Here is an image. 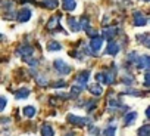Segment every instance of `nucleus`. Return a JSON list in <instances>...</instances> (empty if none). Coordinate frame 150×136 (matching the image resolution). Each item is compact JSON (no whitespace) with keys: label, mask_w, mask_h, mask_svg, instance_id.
Returning a JSON list of instances; mask_svg holds the SVG:
<instances>
[{"label":"nucleus","mask_w":150,"mask_h":136,"mask_svg":"<svg viewBox=\"0 0 150 136\" xmlns=\"http://www.w3.org/2000/svg\"><path fill=\"white\" fill-rule=\"evenodd\" d=\"M68 121L74 126H86L88 123L87 118H83V117H78V115H75V114H69L68 115Z\"/></svg>","instance_id":"f257e3e1"},{"label":"nucleus","mask_w":150,"mask_h":136,"mask_svg":"<svg viewBox=\"0 0 150 136\" xmlns=\"http://www.w3.org/2000/svg\"><path fill=\"white\" fill-rule=\"evenodd\" d=\"M54 67H56V70L60 73V74H69L71 73V67L68 64H65L62 59H56L54 61Z\"/></svg>","instance_id":"f03ea898"},{"label":"nucleus","mask_w":150,"mask_h":136,"mask_svg":"<svg viewBox=\"0 0 150 136\" xmlns=\"http://www.w3.org/2000/svg\"><path fill=\"white\" fill-rule=\"evenodd\" d=\"M102 44H103V39L102 37H93L91 39V43H90V47H91V50L96 53V52H99L100 50V47H102Z\"/></svg>","instance_id":"7ed1b4c3"},{"label":"nucleus","mask_w":150,"mask_h":136,"mask_svg":"<svg viewBox=\"0 0 150 136\" xmlns=\"http://www.w3.org/2000/svg\"><path fill=\"white\" fill-rule=\"evenodd\" d=\"M30 18H31V11H30L28 8H24V9L19 11V14H18V21H21V22H27Z\"/></svg>","instance_id":"20e7f679"},{"label":"nucleus","mask_w":150,"mask_h":136,"mask_svg":"<svg viewBox=\"0 0 150 136\" xmlns=\"http://www.w3.org/2000/svg\"><path fill=\"white\" fill-rule=\"evenodd\" d=\"M134 24H135L137 27H143V25L147 24V19H146V16H144L141 12H135V14H134Z\"/></svg>","instance_id":"39448f33"},{"label":"nucleus","mask_w":150,"mask_h":136,"mask_svg":"<svg viewBox=\"0 0 150 136\" xmlns=\"http://www.w3.org/2000/svg\"><path fill=\"white\" fill-rule=\"evenodd\" d=\"M106 52H108V55H116L119 52V44L115 42H110L106 47Z\"/></svg>","instance_id":"423d86ee"},{"label":"nucleus","mask_w":150,"mask_h":136,"mask_svg":"<svg viewBox=\"0 0 150 136\" xmlns=\"http://www.w3.org/2000/svg\"><path fill=\"white\" fill-rule=\"evenodd\" d=\"M46 28H47L49 31H52V30H54V28H59V16H53V18H50V21L47 22Z\"/></svg>","instance_id":"0eeeda50"},{"label":"nucleus","mask_w":150,"mask_h":136,"mask_svg":"<svg viewBox=\"0 0 150 136\" xmlns=\"http://www.w3.org/2000/svg\"><path fill=\"white\" fill-rule=\"evenodd\" d=\"M88 77H90V71L81 73V74L78 76V84H80L81 87H84V86L87 84V82H88Z\"/></svg>","instance_id":"6e6552de"},{"label":"nucleus","mask_w":150,"mask_h":136,"mask_svg":"<svg viewBox=\"0 0 150 136\" xmlns=\"http://www.w3.org/2000/svg\"><path fill=\"white\" fill-rule=\"evenodd\" d=\"M113 82H115V70L106 71L105 73V83L106 84H112Z\"/></svg>","instance_id":"1a4fd4ad"},{"label":"nucleus","mask_w":150,"mask_h":136,"mask_svg":"<svg viewBox=\"0 0 150 136\" xmlns=\"http://www.w3.org/2000/svg\"><path fill=\"white\" fill-rule=\"evenodd\" d=\"M75 8H77L75 0H63V9L65 11H74Z\"/></svg>","instance_id":"9d476101"},{"label":"nucleus","mask_w":150,"mask_h":136,"mask_svg":"<svg viewBox=\"0 0 150 136\" xmlns=\"http://www.w3.org/2000/svg\"><path fill=\"white\" fill-rule=\"evenodd\" d=\"M22 112H24V115H25V117L31 118V117H34V115H35L37 110H35L34 107H25V108L22 110Z\"/></svg>","instance_id":"9b49d317"},{"label":"nucleus","mask_w":150,"mask_h":136,"mask_svg":"<svg viewBox=\"0 0 150 136\" xmlns=\"http://www.w3.org/2000/svg\"><path fill=\"white\" fill-rule=\"evenodd\" d=\"M88 90H90L93 95H96V96H100V95H102V92H103V90H102V87H100L97 83H96V84H91V86L88 87Z\"/></svg>","instance_id":"f8f14e48"},{"label":"nucleus","mask_w":150,"mask_h":136,"mask_svg":"<svg viewBox=\"0 0 150 136\" xmlns=\"http://www.w3.org/2000/svg\"><path fill=\"white\" fill-rule=\"evenodd\" d=\"M135 118H137V114H135V112H128V114L125 115V120H124L125 126H129L131 123H134Z\"/></svg>","instance_id":"ddd939ff"},{"label":"nucleus","mask_w":150,"mask_h":136,"mask_svg":"<svg viewBox=\"0 0 150 136\" xmlns=\"http://www.w3.org/2000/svg\"><path fill=\"white\" fill-rule=\"evenodd\" d=\"M53 135H54V132H53L52 126H49V124L43 126V129H41V136H53Z\"/></svg>","instance_id":"4468645a"},{"label":"nucleus","mask_w":150,"mask_h":136,"mask_svg":"<svg viewBox=\"0 0 150 136\" xmlns=\"http://www.w3.org/2000/svg\"><path fill=\"white\" fill-rule=\"evenodd\" d=\"M138 136H150V124L141 126L138 129Z\"/></svg>","instance_id":"2eb2a0df"},{"label":"nucleus","mask_w":150,"mask_h":136,"mask_svg":"<svg viewBox=\"0 0 150 136\" xmlns=\"http://www.w3.org/2000/svg\"><path fill=\"white\" fill-rule=\"evenodd\" d=\"M116 28H113V27H110V28H106L105 31H103V34H105V37L106 39H112L113 36H116Z\"/></svg>","instance_id":"dca6fc26"},{"label":"nucleus","mask_w":150,"mask_h":136,"mask_svg":"<svg viewBox=\"0 0 150 136\" xmlns=\"http://www.w3.org/2000/svg\"><path fill=\"white\" fill-rule=\"evenodd\" d=\"M68 24H69V27H71L72 31H78L80 30V25H78V22H77V19H75V18H69L68 19Z\"/></svg>","instance_id":"f3484780"},{"label":"nucleus","mask_w":150,"mask_h":136,"mask_svg":"<svg viewBox=\"0 0 150 136\" xmlns=\"http://www.w3.org/2000/svg\"><path fill=\"white\" fill-rule=\"evenodd\" d=\"M43 5L49 9H54L57 8V0H43Z\"/></svg>","instance_id":"a211bd4d"},{"label":"nucleus","mask_w":150,"mask_h":136,"mask_svg":"<svg viewBox=\"0 0 150 136\" xmlns=\"http://www.w3.org/2000/svg\"><path fill=\"white\" fill-rule=\"evenodd\" d=\"M62 49V46H60V43H57V42H52V43H49L47 44V50H60Z\"/></svg>","instance_id":"6ab92c4d"},{"label":"nucleus","mask_w":150,"mask_h":136,"mask_svg":"<svg viewBox=\"0 0 150 136\" xmlns=\"http://www.w3.org/2000/svg\"><path fill=\"white\" fill-rule=\"evenodd\" d=\"M30 95V90L28 89H21L16 92V99H22V98H28Z\"/></svg>","instance_id":"aec40b11"},{"label":"nucleus","mask_w":150,"mask_h":136,"mask_svg":"<svg viewBox=\"0 0 150 136\" xmlns=\"http://www.w3.org/2000/svg\"><path fill=\"white\" fill-rule=\"evenodd\" d=\"M115 132H116V127L115 126H110V127H106L103 135L105 136H115Z\"/></svg>","instance_id":"412c9836"},{"label":"nucleus","mask_w":150,"mask_h":136,"mask_svg":"<svg viewBox=\"0 0 150 136\" xmlns=\"http://www.w3.org/2000/svg\"><path fill=\"white\" fill-rule=\"evenodd\" d=\"M35 80H37V83H38L40 86H46V84L49 83V80H47V79H46L44 76H38V77H37Z\"/></svg>","instance_id":"4be33fe9"},{"label":"nucleus","mask_w":150,"mask_h":136,"mask_svg":"<svg viewBox=\"0 0 150 136\" xmlns=\"http://www.w3.org/2000/svg\"><path fill=\"white\" fill-rule=\"evenodd\" d=\"M71 90H72V92H71V96H72V98L78 96V95L81 93V87H78V86H74V87H72Z\"/></svg>","instance_id":"5701e85b"},{"label":"nucleus","mask_w":150,"mask_h":136,"mask_svg":"<svg viewBox=\"0 0 150 136\" xmlns=\"http://www.w3.org/2000/svg\"><path fill=\"white\" fill-rule=\"evenodd\" d=\"M80 27L84 28V30H88V19H87V18H81V21H80Z\"/></svg>","instance_id":"b1692460"},{"label":"nucleus","mask_w":150,"mask_h":136,"mask_svg":"<svg viewBox=\"0 0 150 136\" xmlns=\"http://www.w3.org/2000/svg\"><path fill=\"white\" fill-rule=\"evenodd\" d=\"M144 67L150 68V56L149 55H144Z\"/></svg>","instance_id":"393cba45"},{"label":"nucleus","mask_w":150,"mask_h":136,"mask_svg":"<svg viewBox=\"0 0 150 136\" xmlns=\"http://www.w3.org/2000/svg\"><path fill=\"white\" fill-rule=\"evenodd\" d=\"M144 79H146L144 80V86H150V73H147Z\"/></svg>","instance_id":"a878e982"},{"label":"nucleus","mask_w":150,"mask_h":136,"mask_svg":"<svg viewBox=\"0 0 150 136\" xmlns=\"http://www.w3.org/2000/svg\"><path fill=\"white\" fill-rule=\"evenodd\" d=\"M5 107H6V99H5V98H2V104H0V111H3V110H5Z\"/></svg>","instance_id":"bb28decb"},{"label":"nucleus","mask_w":150,"mask_h":136,"mask_svg":"<svg viewBox=\"0 0 150 136\" xmlns=\"http://www.w3.org/2000/svg\"><path fill=\"white\" fill-rule=\"evenodd\" d=\"M90 133H91V135H97V133H99V130H97L96 127H91V129H90Z\"/></svg>","instance_id":"cd10ccee"},{"label":"nucleus","mask_w":150,"mask_h":136,"mask_svg":"<svg viewBox=\"0 0 150 136\" xmlns=\"http://www.w3.org/2000/svg\"><path fill=\"white\" fill-rule=\"evenodd\" d=\"M144 46H146V47H149V49H150V37H149V39H147V40H146V42H144Z\"/></svg>","instance_id":"c85d7f7f"},{"label":"nucleus","mask_w":150,"mask_h":136,"mask_svg":"<svg viewBox=\"0 0 150 136\" xmlns=\"http://www.w3.org/2000/svg\"><path fill=\"white\" fill-rule=\"evenodd\" d=\"M146 114H147V117H149V118H150V107H149V108H147V110H146Z\"/></svg>","instance_id":"c756f323"},{"label":"nucleus","mask_w":150,"mask_h":136,"mask_svg":"<svg viewBox=\"0 0 150 136\" xmlns=\"http://www.w3.org/2000/svg\"><path fill=\"white\" fill-rule=\"evenodd\" d=\"M66 136H74V135H72V133H68V135H66Z\"/></svg>","instance_id":"7c9ffc66"},{"label":"nucleus","mask_w":150,"mask_h":136,"mask_svg":"<svg viewBox=\"0 0 150 136\" xmlns=\"http://www.w3.org/2000/svg\"><path fill=\"white\" fill-rule=\"evenodd\" d=\"M146 2H150V0H146Z\"/></svg>","instance_id":"2f4dec72"}]
</instances>
